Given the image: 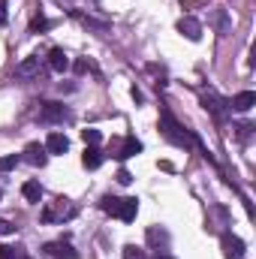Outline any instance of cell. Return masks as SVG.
<instances>
[{
  "mask_svg": "<svg viewBox=\"0 0 256 259\" xmlns=\"http://www.w3.org/2000/svg\"><path fill=\"white\" fill-rule=\"evenodd\" d=\"M160 130H163V136L175 145V148H190V145H196V136H193L190 130H184L175 118H172V112L169 109H163L160 112Z\"/></svg>",
  "mask_w": 256,
  "mask_h": 259,
  "instance_id": "obj_1",
  "label": "cell"
},
{
  "mask_svg": "<svg viewBox=\"0 0 256 259\" xmlns=\"http://www.w3.org/2000/svg\"><path fill=\"white\" fill-rule=\"evenodd\" d=\"M39 217H42V223H58V220H72V217H75V208L69 205V199H58L55 205H46Z\"/></svg>",
  "mask_w": 256,
  "mask_h": 259,
  "instance_id": "obj_2",
  "label": "cell"
},
{
  "mask_svg": "<svg viewBox=\"0 0 256 259\" xmlns=\"http://www.w3.org/2000/svg\"><path fill=\"white\" fill-rule=\"evenodd\" d=\"M220 247H223V256L226 259H244V241L232 232H223L220 235Z\"/></svg>",
  "mask_w": 256,
  "mask_h": 259,
  "instance_id": "obj_3",
  "label": "cell"
},
{
  "mask_svg": "<svg viewBox=\"0 0 256 259\" xmlns=\"http://www.w3.org/2000/svg\"><path fill=\"white\" fill-rule=\"evenodd\" d=\"M202 109L214 115V121H223L226 118V103L217 97V94H202Z\"/></svg>",
  "mask_w": 256,
  "mask_h": 259,
  "instance_id": "obj_4",
  "label": "cell"
},
{
  "mask_svg": "<svg viewBox=\"0 0 256 259\" xmlns=\"http://www.w3.org/2000/svg\"><path fill=\"white\" fill-rule=\"evenodd\" d=\"M178 33H184L187 39H193V42H199L202 39V24L193 18V15H184L181 21H178Z\"/></svg>",
  "mask_w": 256,
  "mask_h": 259,
  "instance_id": "obj_5",
  "label": "cell"
},
{
  "mask_svg": "<svg viewBox=\"0 0 256 259\" xmlns=\"http://www.w3.org/2000/svg\"><path fill=\"white\" fill-rule=\"evenodd\" d=\"M46 253L52 259H75L78 253L72 250V244L69 241H52V244H46Z\"/></svg>",
  "mask_w": 256,
  "mask_h": 259,
  "instance_id": "obj_6",
  "label": "cell"
},
{
  "mask_svg": "<svg viewBox=\"0 0 256 259\" xmlns=\"http://www.w3.org/2000/svg\"><path fill=\"white\" fill-rule=\"evenodd\" d=\"M46 151L49 154H66L69 151V139H66L64 133H49V139H46Z\"/></svg>",
  "mask_w": 256,
  "mask_h": 259,
  "instance_id": "obj_7",
  "label": "cell"
},
{
  "mask_svg": "<svg viewBox=\"0 0 256 259\" xmlns=\"http://www.w3.org/2000/svg\"><path fill=\"white\" fill-rule=\"evenodd\" d=\"M39 115H42V121H49V124H58V121H64L69 112H66V106H61V103H46Z\"/></svg>",
  "mask_w": 256,
  "mask_h": 259,
  "instance_id": "obj_8",
  "label": "cell"
},
{
  "mask_svg": "<svg viewBox=\"0 0 256 259\" xmlns=\"http://www.w3.org/2000/svg\"><path fill=\"white\" fill-rule=\"evenodd\" d=\"M229 106H232L235 112H250V109L256 106V94H253V91H241V94H235V97H232V103H229Z\"/></svg>",
  "mask_w": 256,
  "mask_h": 259,
  "instance_id": "obj_9",
  "label": "cell"
},
{
  "mask_svg": "<svg viewBox=\"0 0 256 259\" xmlns=\"http://www.w3.org/2000/svg\"><path fill=\"white\" fill-rule=\"evenodd\" d=\"M24 154H27V163H33V166H46V160H49L46 145H36V142H30V145L24 148Z\"/></svg>",
  "mask_w": 256,
  "mask_h": 259,
  "instance_id": "obj_10",
  "label": "cell"
},
{
  "mask_svg": "<svg viewBox=\"0 0 256 259\" xmlns=\"http://www.w3.org/2000/svg\"><path fill=\"white\" fill-rule=\"evenodd\" d=\"M81 163H84V169H100V166H103V151H100V145H88L84 154H81Z\"/></svg>",
  "mask_w": 256,
  "mask_h": 259,
  "instance_id": "obj_11",
  "label": "cell"
},
{
  "mask_svg": "<svg viewBox=\"0 0 256 259\" xmlns=\"http://www.w3.org/2000/svg\"><path fill=\"white\" fill-rule=\"evenodd\" d=\"M49 66H52L55 72H66V69H69V58H66L64 49H58V46H55V49L49 52Z\"/></svg>",
  "mask_w": 256,
  "mask_h": 259,
  "instance_id": "obj_12",
  "label": "cell"
},
{
  "mask_svg": "<svg viewBox=\"0 0 256 259\" xmlns=\"http://www.w3.org/2000/svg\"><path fill=\"white\" fill-rule=\"evenodd\" d=\"M139 214V199H121V208H118V217L124 223H133Z\"/></svg>",
  "mask_w": 256,
  "mask_h": 259,
  "instance_id": "obj_13",
  "label": "cell"
},
{
  "mask_svg": "<svg viewBox=\"0 0 256 259\" xmlns=\"http://www.w3.org/2000/svg\"><path fill=\"white\" fill-rule=\"evenodd\" d=\"M72 18H75V21H81L84 27L97 30V33H106V30H109V24H106V21H97V18H91V15H84V12H75V9H72Z\"/></svg>",
  "mask_w": 256,
  "mask_h": 259,
  "instance_id": "obj_14",
  "label": "cell"
},
{
  "mask_svg": "<svg viewBox=\"0 0 256 259\" xmlns=\"http://www.w3.org/2000/svg\"><path fill=\"white\" fill-rule=\"evenodd\" d=\"M136 154H142V142L130 136V139H124V145H121V151H118L115 157H118V160H127V157H136Z\"/></svg>",
  "mask_w": 256,
  "mask_h": 259,
  "instance_id": "obj_15",
  "label": "cell"
},
{
  "mask_svg": "<svg viewBox=\"0 0 256 259\" xmlns=\"http://www.w3.org/2000/svg\"><path fill=\"white\" fill-rule=\"evenodd\" d=\"M21 196H24L27 202H39V199H42V184H39V181H24Z\"/></svg>",
  "mask_w": 256,
  "mask_h": 259,
  "instance_id": "obj_16",
  "label": "cell"
},
{
  "mask_svg": "<svg viewBox=\"0 0 256 259\" xmlns=\"http://www.w3.org/2000/svg\"><path fill=\"white\" fill-rule=\"evenodd\" d=\"M15 72H18V75H33V72H39V58H24L21 64L15 66Z\"/></svg>",
  "mask_w": 256,
  "mask_h": 259,
  "instance_id": "obj_17",
  "label": "cell"
},
{
  "mask_svg": "<svg viewBox=\"0 0 256 259\" xmlns=\"http://www.w3.org/2000/svg\"><path fill=\"white\" fill-rule=\"evenodd\" d=\"M100 208H103L106 214H112V217H118V208H121V199H118V196H103V199H100Z\"/></svg>",
  "mask_w": 256,
  "mask_h": 259,
  "instance_id": "obj_18",
  "label": "cell"
},
{
  "mask_svg": "<svg viewBox=\"0 0 256 259\" xmlns=\"http://www.w3.org/2000/svg\"><path fill=\"white\" fill-rule=\"evenodd\" d=\"M148 241H151L154 247H166V244H169V235H166L163 229H157V226H151V229H148Z\"/></svg>",
  "mask_w": 256,
  "mask_h": 259,
  "instance_id": "obj_19",
  "label": "cell"
},
{
  "mask_svg": "<svg viewBox=\"0 0 256 259\" xmlns=\"http://www.w3.org/2000/svg\"><path fill=\"white\" fill-rule=\"evenodd\" d=\"M52 27H55V21L42 18V15H36V18L30 21V33H46V30H52Z\"/></svg>",
  "mask_w": 256,
  "mask_h": 259,
  "instance_id": "obj_20",
  "label": "cell"
},
{
  "mask_svg": "<svg viewBox=\"0 0 256 259\" xmlns=\"http://www.w3.org/2000/svg\"><path fill=\"white\" fill-rule=\"evenodd\" d=\"M81 139H84V145H100V142H103V133L94 130V127H88V130H81Z\"/></svg>",
  "mask_w": 256,
  "mask_h": 259,
  "instance_id": "obj_21",
  "label": "cell"
},
{
  "mask_svg": "<svg viewBox=\"0 0 256 259\" xmlns=\"http://www.w3.org/2000/svg\"><path fill=\"white\" fill-rule=\"evenodd\" d=\"M121 256L124 259H148V253H145L142 247H136V244H127V247L121 250Z\"/></svg>",
  "mask_w": 256,
  "mask_h": 259,
  "instance_id": "obj_22",
  "label": "cell"
},
{
  "mask_svg": "<svg viewBox=\"0 0 256 259\" xmlns=\"http://www.w3.org/2000/svg\"><path fill=\"white\" fill-rule=\"evenodd\" d=\"M18 166V154H6V157H0V172H9V169H15Z\"/></svg>",
  "mask_w": 256,
  "mask_h": 259,
  "instance_id": "obj_23",
  "label": "cell"
},
{
  "mask_svg": "<svg viewBox=\"0 0 256 259\" xmlns=\"http://www.w3.org/2000/svg\"><path fill=\"white\" fill-rule=\"evenodd\" d=\"M15 232V223H9L6 217H0V235H12Z\"/></svg>",
  "mask_w": 256,
  "mask_h": 259,
  "instance_id": "obj_24",
  "label": "cell"
},
{
  "mask_svg": "<svg viewBox=\"0 0 256 259\" xmlns=\"http://www.w3.org/2000/svg\"><path fill=\"white\" fill-rule=\"evenodd\" d=\"M15 256V247H9V244H0V259H12Z\"/></svg>",
  "mask_w": 256,
  "mask_h": 259,
  "instance_id": "obj_25",
  "label": "cell"
},
{
  "mask_svg": "<svg viewBox=\"0 0 256 259\" xmlns=\"http://www.w3.org/2000/svg\"><path fill=\"white\" fill-rule=\"evenodd\" d=\"M130 181H133V175H130L127 169H121V172H118V184H124V187H127Z\"/></svg>",
  "mask_w": 256,
  "mask_h": 259,
  "instance_id": "obj_26",
  "label": "cell"
},
{
  "mask_svg": "<svg viewBox=\"0 0 256 259\" xmlns=\"http://www.w3.org/2000/svg\"><path fill=\"white\" fill-rule=\"evenodd\" d=\"M88 69H91L88 61H75V72H88Z\"/></svg>",
  "mask_w": 256,
  "mask_h": 259,
  "instance_id": "obj_27",
  "label": "cell"
},
{
  "mask_svg": "<svg viewBox=\"0 0 256 259\" xmlns=\"http://www.w3.org/2000/svg\"><path fill=\"white\" fill-rule=\"evenodd\" d=\"M130 97H133L136 103H145V97H142V91H139V88H133V91H130Z\"/></svg>",
  "mask_w": 256,
  "mask_h": 259,
  "instance_id": "obj_28",
  "label": "cell"
},
{
  "mask_svg": "<svg viewBox=\"0 0 256 259\" xmlns=\"http://www.w3.org/2000/svg\"><path fill=\"white\" fill-rule=\"evenodd\" d=\"M0 24H6V0H0Z\"/></svg>",
  "mask_w": 256,
  "mask_h": 259,
  "instance_id": "obj_29",
  "label": "cell"
},
{
  "mask_svg": "<svg viewBox=\"0 0 256 259\" xmlns=\"http://www.w3.org/2000/svg\"><path fill=\"white\" fill-rule=\"evenodd\" d=\"M12 259H30V256H27L24 250H15V256H12Z\"/></svg>",
  "mask_w": 256,
  "mask_h": 259,
  "instance_id": "obj_30",
  "label": "cell"
},
{
  "mask_svg": "<svg viewBox=\"0 0 256 259\" xmlns=\"http://www.w3.org/2000/svg\"><path fill=\"white\" fill-rule=\"evenodd\" d=\"M154 259H175V256H169V253H157Z\"/></svg>",
  "mask_w": 256,
  "mask_h": 259,
  "instance_id": "obj_31",
  "label": "cell"
}]
</instances>
